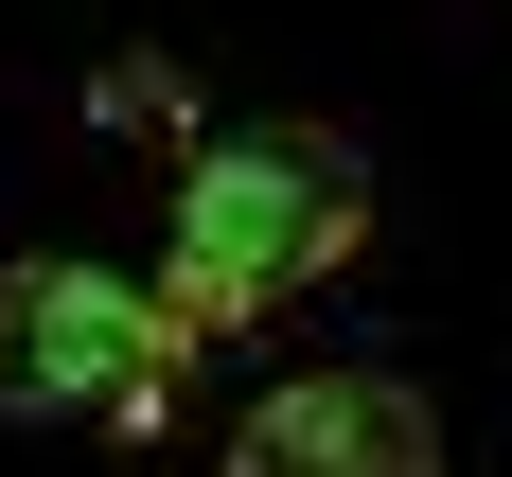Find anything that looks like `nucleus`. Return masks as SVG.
Masks as SVG:
<instances>
[{
  "label": "nucleus",
  "instance_id": "nucleus-1",
  "mask_svg": "<svg viewBox=\"0 0 512 477\" xmlns=\"http://www.w3.org/2000/svg\"><path fill=\"white\" fill-rule=\"evenodd\" d=\"M371 248V159L336 142V124H230V142H195V177H177V283L159 301L195 318V336H248V318H283L301 283H336V265Z\"/></svg>",
  "mask_w": 512,
  "mask_h": 477
},
{
  "label": "nucleus",
  "instance_id": "nucleus-2",
  "mask_svg": "<svg viewBox=\"0 0 512 477\" xmlns=\"http://www.w3.org/2000/svg\"><path fill=\"white\" fill-rule=\"evenodd\" d=\"M177 354H195V318L124 283V265H0V407L18 424H106V442H142L177 424Z\"/></svg>",
  "mask_w": 512,
  "mask_h": 477
},
{
  "label": "nucleus",
  "instance_id": "nucleus-3",
  "mask_svg": "<svg viewBox=\"0 0 512 477\" xmlns=\"http://www.w3.org/2000/svg\"><path fill=\"white\" fill-rule=\"evenodd\" d=\"M230 477H442V424L407 371H283L230 424Z\"/></svg>",
  "mask_w": 512,
  "mask_h": 477
}]
</instances>
